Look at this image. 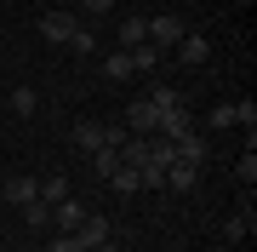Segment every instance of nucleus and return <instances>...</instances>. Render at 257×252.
I'll list each match as a JSON object with an SVG mask.
<instances>
[{
	"instance_id": "nucleus-1",
	"label": "nucleus",
	"mask_w": 257,
	"mask_h": 252,
	"mask_svg": "<svg viewBox=\"0 0 257 252\" xmlns=\"http://www.w3.org/2000/svg\"><path fill=\"white\" fill-rule=\"evenodd\" d=\"M183 35H189V29H183V18H172V12H160V18H149V46L172 52V46H177Z\"/></svg>"
},
{
	"instance_id": "nucleus-2",
	"label": "nucleus",
	"mask_w": 257,
	"mask_h": 252,
	"mask_svg": "<svg viewBox=\"0 0 257 252\" xmlns=\"http://www.w3.org/2000/svg\"><path fill=\"white\" fill-rule=\"evenodd\" d=\"M40 35H46L52 46H69V40L80 35V18H74V12H46V18H40Z\"/></svg>"
},
{
	"instance_id": "nucleus-3",
	"label": "nucleus",
	"mask_w": 257,
	"mask_h": 252,
	"mask_svg": "<svg viewBox=\"0 0 257 252\" xmlns=\"http://www.w3.org/2000/svg\"><path fill=\"white\" fill-rule=\"evenodd\" d=\"M0 195H6L12 206H29V201L40 195V178H29V172H12L6 184H0Z\"/></svg>"
},
{
	"instance_id": "nucleus-4",
	"label": "nucleus",
	"mask_w": 257,
	"mask_h": 252,
	"mask_svg": "<svg viewBox=\"0 0 257 252\" xmlns=\"http://www.w3.org/2000/svg\"><path fill=\"white\" fill-rule=\"evenodd\" d=\"M155 132H160V138H172V143H177V138H189V132H194V115H189V103H177V109H166Z\"/></svg>"
},
{
	"instance_id": "nucleus-5",
	"label": "nucleus",
	"mask_w": 257,
	"mask_h": 252,
	"mask_svg": "<svg viewBox=\"0 0 257 252\" xmlns=\"http://www.w3.org/2000/svg\"><path fill=\"white\" fill-rule=\"evenodd\" d=\"M52 224H57V235H74V229L86 224V206L74 201V195H69V201H57V206H52Z\"/></svg>"
},
{
	"instance_id": "nucleus-6",
	"label": "nucleus",
	"mask_w": 257,
	"mask_h": 252,
	"mask_svg": "<svg viewBox=\"0 0 257 252\" xmlns=\"http://www.w3.org/2000/svg\"><path fill=\"white\" fill-rule=\"evenodd\" d=\"M74 241H80L86 252H92V246H103V241H114V235H109V218H92V212H86V224L74 229Z\"/></svg>"
},
{
	"instance_id": "nucleus-7",
	"label": "nucleus",
	"mask_w": 257,
	"mask_h": 252,
	"mask_svg": "<svg viewBox=\"0 0 257 252\" xmlns=\"http://www.w3.org/2000/svg\"><path fill=\"white\" fill-rule=\"evenodd\" d=\"M177 57H183L189 69H200L206 57H211V40H206V35H183V40H177Z\"/></svg>"
},
{
	"instance_id": "nucleus-8",
	"label": "nucleus",
	"mask_w": 257,
	"mask_h": 252,
	"mask_svg": "<svg viewBox=\"0 0 257 252\" xmlns=\"http://www.w3.org/2000/svg\"><path fill=\"white\" fill-rule=\"evenodd\" d=\"M103 184H109L114 195H138V189H143V178H138V166H126V160H120V166L103 178Z\"/></svg>"
},
{
	"instance_id": "nucleus-9",
	"label": "nucleus",
	"mask_w": 257,
	"mask_h": 252,
	"mask_svg": "<svg viewBox=\"0 0 257 252\" xmlns=\"http://www.w3.org/2000/svg\"><path fill=\"white\" fill-rule=\"evenodd\" d=\"M200 184V166H194V160H172V166H166V189H194Z\"/></svg>"
},
{
	"instance_id": "nucleus-10",
	"label": "nucleus",
	"mask_w": 257,
	"mask_h": 252,
	"mask_svg": "<svg viewBox=\"0 0 257 252\" xmlns=\"http://www.w3.org/2000/svg\"><path fill=\"white\" fill-rule=\"evenodd\" d=\"M126 121H132V132H143V138H149V132L160 126V115H155V103H149V98H138V103L126 109Z\"/></svg>"
},
{
	"instance_id": "nucleus-11",
	"label": "nucleus",
	"mask_w": 257,
	"mask_h": 252,
	"mask_svg": "<svg viewBox=\"0 0 257 252\" xmlns=\"http://www.w3.org/2000/svg\"><path fill=\"white\" fill-rule=\"evenodd\" d=\"M74 143H80L86 155H97V149H109V138H103V121H80V126H74Z\"/></svg>"
},
{
	"instance_id": "nucleus-12",
	"label": "nucleus",
	"mask_w": 257,
	"mask_h": 252,
	"mask_svg": "<svg viewBox=\"0 0 257 252\" xmlns=\"http://www.w3.org/2000/svg\"><path fill=\"white\" fill-rule=\"evenodd\" d=\"M120 52H132V46H143V40H149V18H120Z\"/></svg>"
},
{
	"instance_id": "nucleus-13",
	"label": "nucleus",
	"mask_w": 257,
	"mask_h": 252,
	"mask_svg": "<svg viewBox=\"0 0 257 252\" xmlns=\"http://www.w3.org/2000/svg\"><path fill=\"white\" fill-rule=\"evenodd\" d=\"M126 57H132V75H155V69H160V46H149V40H143V46H132Z\"/></svg>"
},
{
	"instance_id": "nucleus-14",
	"label": "nucleus",
	"mask_w": 257,
	"mask_h": 252,
	"mask_svg": "<svg viewBox=\"0 0 257 252\" xmlns=\"http://www.w3.org/2000/svg\"><path fill=\"white\" fill-rule=\"evenodd\" d=\"M18 212H23V224H29V229H52V206L40 201V195L29 201V206H18Z\"/></svg>"
},
{
	"instance_id": "nucleus-15",
	"label": "nucleus",
	"mask_w": 257,
	"mask_h": 252,
	"mask_svg": "<svg viewBox=\"0 0 257 252\" xmlns=\"http://www.w3.org/2000/svg\"><path fill=\"white\" fill-rule=\"evenodd\" d=\"M103 75L109 80H132V57L126 52H103Z\"/></svg>"
},
{
	"instance_id": "nucleus-16",
	"label": "nucleus",
	"mask_w": 257,
	"mask_h": 252,
	"mask_svg": "<svg viewBox=\"0 0 257 252\" xmlns=\"http://www.w3.org/2000/svg\"><path fill=\"white\" fill-rule=\"evenodd\" d=\"M177 160H194V166L206 160V138H200V132H189V138H177Z\"/></svg>"
},
{
	"instance_id": "nucleus-17",
	"label": "nucleus",
	"mask_w": 257,
	"mask_h": 252,
	"mask_svg": "<svg viewBox=\"0 0 257 252\" xmlns=\"http://www.w3.org/2000/svg\"><path fill=\"white\" fill-rule=\"evenodd\" d=\"M12 109H18V115H35V109H40L35 86H12Z\"/></svg>"
},
{
	"instance_id": "nucleus-18",
	"label": "nucleus",
	"mask_w": 257,
	"mask_h": 252,
	"mask_svg": "<svg viewBox=\"0 0 257 252\" xmlns=\"http://www.w3.org/2000/svg\"><path fill=\"white\" fill-rule=\"evenodd\" d=\"M40 201H46V206L69 201V178H46V184H40Z\"/></svg>"
},
{
	"instance_id": "nucleus-19",
	"label": "nucleus",
	"mask_w": 257,
	"mask_h": 252,
	"mask_svg": "<svg viewBox=\"0 0 257 252\" xmlns=\"http://www.w3.org/2000/svg\"><path fill=\"white\" fill-rule=\"evenodd\" d=\"M149 103H155V115H166V109H177V103H183V92H172V86H155V92H149Z\"/></svg>"
},
{
	"instance_id": "nucleus-20",
	"label": "nucleus",
	"mask_w": 257,
	"mask_h": 252,
	"mask_svg": "<svg viewBox=\"0 0 257 252\" xmlns=\"http://www.w3.org/2000/svg\"><path fill=\"white\" fill-rule=\"evenodd\" d=\"M69 52H74V57H92V52H97V35H92V29L80 23V35L69 40Z\"/></svg>"
},
{
	"instance_id": "nucleus-21",
	"label": "nucleus",
	"mask_w": 257,
	"mask_h": 252,
	"mask_svg": "<svg viewBox=\"0 0 257 252\" xmlns=\"http://www.w3.org/2000/svg\"><path fill=\"white\" fill-rule=\"evenodd\" d=\"M223 235H229V241H246V235H251V212H234V218H229V229H223Z\"/></svg>"
},
{
	"instance_id": "nucleus-22",
	"label": "nucleus",
	"mask_w": 257,
	"mask_h": 252,
	"mask_svg": "<svg viewBox=\"0 0 257 252\" xmlns=\"http://www.w3.org/2000/svg\"><path fill=\"white\" fill-rule=\"evenodd\" d=\"M206 126H234V103H217V109L206 115Z\"/></svg>"
},
{
	"instance_id": "nucleus-23",
	"label": "nucleus",
	"mask_w": 257,
	"mask_h": 252,
	"mask_svg": "<svg viewBox=\"0 0 257 252\" xmlns=\"http://www.w3.org/2000/svg\"><path fill=\"white\" fill-rule=\"evenodd\" d=\"M251 121H257V103L240 98V103H234V126H251Z\"/></svg>"
},
{
	"instance_id": "nucleus-24",
	"label": "nucleus",
	"mask_w": 257,
	"mask_h": 252,
	"mask_svg": "<svg viewBox=\"0 0 257 252\" xmlns=\"http://www.w3.org/2000/svg\"><path fill=\"white\" fill-rule=\"evenodd\" d=\"M46 252H86V246H80V241H74V235H57V241H52Z\"/></svg>"
},
{
	"instance_id": "nucleus-25",
	"label": "nucleus",
	"mask_w": 257,
	"mask_h": 252,
	"mask_svg": "<svg viewBox=\"0 0 257 252\" xmlns=\"http://www.w3.org/2000/svg\"><path fill=\"white\" fill-rule=\"evenodd\" d=\"M109 6H114V0H80V12H86V18H103Z\"/></svg>"
},
{
	"instance_id": "nucleus-26",
	"label": "nucleus",
	"mask_w": 257,
	"mask_h": 252,
	"mask_svg": "<svg viewBox=\"0 0 257 252\" xmlns=\"http://www.w3.org/2000/svg\"><path fill=\"white\" fill-rule=\"evenodd\" d=\"M92 252H120V246H114V241H103V246H92Z\"/></svg>"
},
{
	"instance_id": "nucleus-27",
	"label": "nucleus",
	"mask_w": 257,
	"mask_h": 252,
	"mask_svg": "<svg viewBox=\"0 0 257 252\" xmlns=\"http://www.w3.org/2000/svg\"><path fill=\"white\" fill-rule=\"evenodd\" d=\"M40 252H46V246H40Z\"/></svg>"
}]
</instances>
